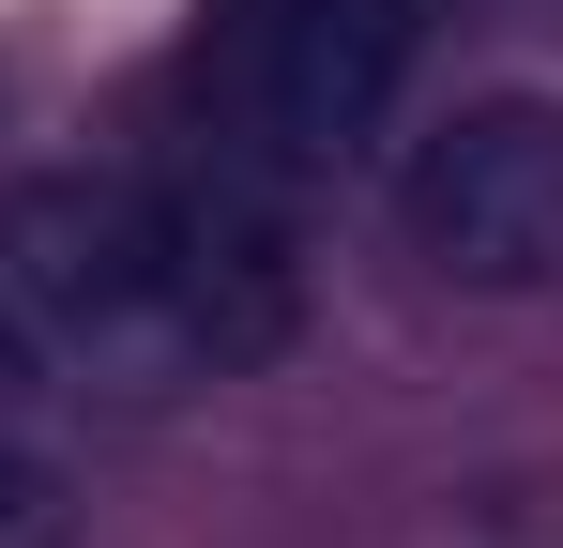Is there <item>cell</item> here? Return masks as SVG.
<instances>
[{
  "label": "cell",
  "mask_w": 563,
  "mask_h": 548,
  "mask_svg": "<svg viewBox=\"0 0 563 548\" xmlns=\"http://www.w3.org/2000/svg\"><path fill=\"white\" fill-rule=\"evenodd\" d=\"M411 244L457 289H549L563 274V91H487L396 168Z\"/></svg>",
  "instance_id": "2"
},
{
  "label": "cell",
  "mask_w": 563,
  "mask_h": 548,
  "mask_svg": "<svg viewBox=\"0 0 563 548\" xmlns=\"http://www.w3.org/2000/svg\"><path fill=\"white\" fill-rule=\"evenodd\" d=\"M153 229H168V289H184L213 381H229V365H275L289 336H305V244H289L275 183L244 168V153L168 168V183H153Z\"/></svg>",
  "instance_id": "4"
},
{
  "label": "cell",
  "mask_w": 563,
  "mask_h": 548,
  "mask_svg": "<svg viewBox=\"0 0 563 548\" xmlns=\"http://www.w3.org/2000/svg\"><path fill=\"white\" fill-rule=\"evenodd\" d=\"M411 46H427V0H244L229 15V122L275 168H335L380 138Z\"/></svg>",
  "instance_id": "3"
},
{
  "label": "cell",
  "mask_w": 563,
  "mask_h": 548,
  "mask_svg": "<svg viewBox=\"0 0 563 548\" xmlns=\"http://www.w3.org/2000/svg\"><path fill=\"white\" fill-rule=\"evenodd\" d=\"M31 365H46V336H31V305H15V289H0V412H15V396H31Z\"/></svg>",
  "instance_id": "6"
},
{
  "label": "cell",
  "mask_w": 563,
  "mask_h": 548,
  "mask_svg": "<svg viewBox=\"0 0 563 548\" xmlns=\"http://www.w3.org/2000/svg\"><path fill=\"white\" fill-rule=\"evenodd\" d=\"M0 548H77V472L0 427Z\"/></svg>",
  "instance_id": "5"
},
{
  "label": "cell",
  "mask_w": 563,
  "mask_h": 548,
  "mask_svg": "<svg viewBox=\"0 0 563 548\" xmlns=\"http://www.w3.org/2000/svg\"><path fill=\"white\" fill-rule=\"evenodd\" d=\"M0 289L31 305V336L62 365H92L107 396H184L213 381L184 289H168V229H153V183L122 168H62L0 213Z\"/></svg>",
  "instance_id": "1"
}]
</instances>
